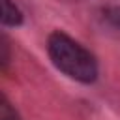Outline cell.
Masks as SVG:
<instances>
[{
    "label": "cell",
    "mask_w": 120,
    "mask_h": 120,
    "mask_svg": "<svg viewBox=\"0 0 120 120\" xmlns=\"http://www.w3.org/2000/svg\"><path fill=\"white\" fill-rule=\"evenodd\" d=\"M0 8H2V24L4 26H19L22 22V11L15 6V2L11 0H0Z\"/></svg>",
    "instance_id": "7a4b0ae2"
},
{
    "label": "cell",
    "mask_w": 120,
    "mask_h": 120,
    "mask_svg": "<svg viewBox=\"0 0 120 120\" xmlns=\"http://www.w3.org/2000/svg\"><path fill=\"white\" fill-rule=\"evenodd\" d=\"M51 62L73 81L90 84L98 77V62L94 54L64 32H52L47 39Z\"/></svg>",
    "instance_id": "6da1fadb"
},
{
    "label": "cell",
    "mask_w": 120,
    "mask_h": 120,
    "mask_svg": "<svg viewBox=\"0 0 120 120\" xmlns=\"http://www.w3.org/2000/svg\"><path fill=\"white\" fill-rule=\"evenodd\" d=\"M107 19L111 21L112 26L120 28V8H111V9L107 11Z\"/></svg>",
    "instance_id": "3957f363"
}]
</instances>
